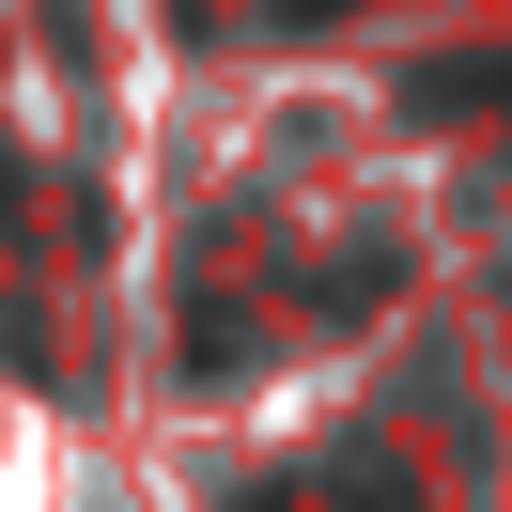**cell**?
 I'll use <instances>...</instances> for the list:
<instances>
[{"label": "cell", "instance_id": "1", "mask_svg": "<svg viewBox=\"0 0 512 512\" xmlns=\"http://www.w3.org/2000/svg\"><path fill=\"white\" fill-rule=\"evenodd\" d=\"M404 109H435V125H481V109H512V47H497V63H419V78H404Z\"/></svg>", "mask_w": 512, "mask_h": 512}, {"label": "cell", "instance_id": "2", "mask_svg": "<svg viewBox=\"0 0 512 512\" xmlns=\"http://www.w3.org/2000/svg\"><path fill=\"white\" fill-rule=\"evenodd\" d=\"M280 16H342V0H280Z\"/></svg>", "mask_w": 512, "mask_h": 512}]
</instances>
